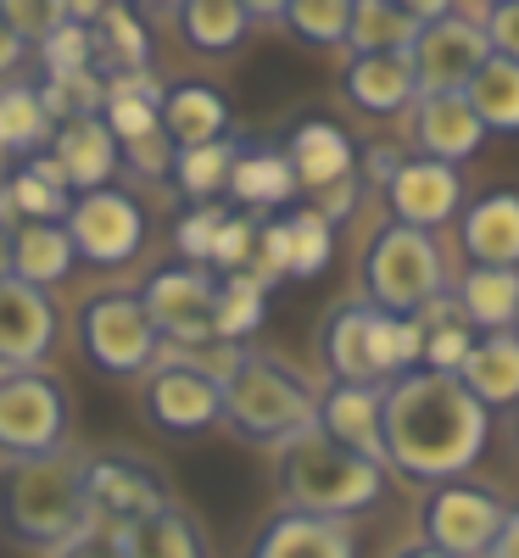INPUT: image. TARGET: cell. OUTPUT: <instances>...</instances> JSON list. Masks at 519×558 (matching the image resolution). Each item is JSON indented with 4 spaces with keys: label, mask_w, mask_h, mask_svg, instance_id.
I'll list each match as a JSON object with an SVG mask.
<instances>
[{
    "label": "cell",
    "mask_w": 519,
    "mask_h": 558,
    "mask_svg": "<svg viewBox=\"0 0 519 558\" xmlns=\"http://www.w3.org/2000/svg\"><path fill=\"white\" fill-rule=\"evenodd\" d=\"M381 436H386V470L408 481H458L469 463L486 452L492 408L469 397L458 375H408L381 386Z\"/></svg>",
    "instance_id": "obj_1"
},
{
    "label": "cell",
    "mask_w": 519,
    "mask_h": 558,
    "mask_svg": "<svg viewBox=\"0 0 519 558\" xmlns=\"http://www.w3.org/2000/svg\"><path fill=\"white\" fill-rule=\"evenodd\" d=\"M84 452L57 447L45 458H7L0 470V531L34 553H62L73 547L96 514L84 492Z\"/></svg>",
    "instance_id": "obj_2"
},
{
    "label": "cell",
    "mask_w": 519,
    "mask_h": 558,
    "mask_svg": "<svg viewBox=\"0 0 519 558\" xmlns=\"http://www.w3.org/2000/svg\"><path fill=\"white\" fill-rule=\"evenodd\" d=\"M386 463H374L341 441H329L318 425L291 436L279 447V492H286L291 514L318 520H358L386 497Z\"/></svg>",
    "instance_id": "obj_3"
},
{
    "label": "cell",
    "mask_w": 519,
    "mask_h": 558,
    "mask_svg": "<svg viewBox=\"0 0 519 558\" xmlns=\"http://www.w3.org/2000/svg\"><path fill=\"white\" fill-rule=\"evenodd\" d=\"M224 418L257 447H286L307 425H318V397L291 363L268 352H241V368L224 380Z\"/></svg>",
    "instance_id": "obj_4"
},
{
    "label": "cell",
    "mask_w": 519,
    "mask_h": 558,
    "mask_svg": "<svg viewBox=\"0 0 519 558\" xmlns=\"http://www.w3.org/2000/svg\"><path fill=\"white\" fill-rule=\"evenodd\" d=\"M442 246L431 241V229H408V223H386L369 246L363 263V286L374 313H391V318H413L419 307H431L442 296Z\"/></svg>",
    "instance_id": "obj_5"
},
{
    "label": "cell",
    "mask_w": 519,
    "mask_h": 558,
    "mask_svg": "<svg viewBox=\"0 0 519 558\" xmlns=\"http://www.w3.org/2000/svg\"><path fill=\"white\" fill-rule=\"evenodd\" d=\"M68 386L45 368H7L0 375V458H45L68 447Z\"/></svg>",
    "instance_id": "obj_6"
},
{
    "label": "cell",
    "mask_w": 519,
    "mask_h": 558,
    "mask_svg": "<svg viewBox=\"0 0 519 558\" xmlns=\"http://www.w3.org/2000/svg\"><path fill=\"white\" fill-rule=\"evenodd\" d=\"M79 336H84V352L101 375L123 380V375H146L157 363V330H152V318L134 291L89 296L79 313Z\"/></svg>",
    "instance_id": "obj_7"
},
{
    "label": "cell",
    "mask_w": 519,
    "mask_h": 558,
    "mask_svg": "<svg viewBox=\"0 0 519 558\" xmlns=\"http://www.w3.org/2000/svg\"><path fill=\"white\" fill-rule=\"evenodd\" d=\"M508 520V508L481 492V486H458V481H442L419 508V531H424V547H436L447 558H486L497 531Z\"/></svg>",
    "instance_id": "obj_8"
},
{
    "label": "cell",
    "mask_w": 519,
    "mask_h": 558,
    "mask_svg": "<svg viewBox=\"0 0 519 558\" xmlns=\"http://www.w3.org/2000/svg\"><path fill=\"white\" fill-rule=\"evenodd\" d=\"M486 57H492L486 23L458 17V12H447V17H436V23H424L419 39L408 45L419 96H463V84L481 73Z\"/></svg>",
    "instance_id": "obj_9"
},
{
    "label": "cell",
    "mask_w": 519,
    "mask_h": 558,
    "mask_svg": "<svg viewBox=\"0 0 519 558\" xmlns=\"http://www.w3.org/2000/svg\"><path fill=\"white\" fill-rule=\"evenodd\" d=\"M62 229H68L73 252L89 257L96 268H118V263H129L140 246H146V213H140L134 196L112 191V184L73 196Z\"/></svg>",
    "instance_id": "obj_10"
},
{
    "label": "cell",
    "mask_w": 519,
    "mask_h": 558,
    "mask_svg": "<svg viewBox=\"0 0 519 558\" xmlns=\"http://www.w3.org/2000/svg\"><path fill=\"white\" fill-rule=\"evenodd\" d=\"M84 492H89V514H96V525H107V531H129L134 520H146L162 502H173L162 470H152V463L134 458V452L89 458L84 463Z\"/></svg>",
    "instance_id": "obj_11"
},
{
    "label": "cell",
    "mask_w": 519,
    "mask_h": 558,
    "mask_svg": "<svg viewBox=\"0 0 519 558\" xmlns=\"http://www.w3.org/2000/svg\"><path fill=\"white\" fill-rule=\"evenodd\" d=\"M213 296H218V279L196 263H173L162 274L146 279L140 291V307H146L157 341H173V347H207L213 341Z\"/></svg>",
    "instance_id": "obj_12"
},
{
    "label": "cell",
    "mask_w": 519,
    "mask_h": 558,
    "mask_svg": "<svg viewBox=\"0 0 519 558\" xmlns=\"http://www.w3.org/2000/svg\"><path fill=\"white\" fill-rule=\"evenodd\" d=\"M146 418L168 436H196V430H213L224 418V386L207 380L202 368L191 363H157L152 380H146Z\"/></svg>",
    "instance_id": "obj_13"
},
{
    "label": "cell",
    "mask_w": 519,
    "mask_h": 558,
    "mask_svg": "<svg viewBox=\"0 0 519 558\" xmlns=\"http://www.w3.org/2000/svg\"><path fill=\"white\" fill-rule=\"evenodd\" d=\"M51 347H57L51 291H34L23 279H0V375L7 368H39Z\"/></svg>",
    "instance_id": "obj_14"
},
{
    "label": "cell",
    "mask_w": 519,
    "mask_h": 558,
    "mask_svg": "<svg viewBox=\"0 0 519 558\" xmlns=\"http://www.w3.org/2000/svg\"><path fill=\"white\" fill-rule=\"evenodd\" d=\"M386 196H391L397 223H408V229H436V223L458 218V207H463V173H458L452 162L413 157V162H402V168L386 179Z\"/></svg>",
    "instance_id": "obj_15"
},
{
    "label": "cell",
    "mask_w": 519,
    "mask_h": 558,
    "mask_svg": "<svg viewBox=\"0 0 519 558\" xmlns=\"http://www.w3.org/2000/svg\"><path fill=\"white\" fill-rule=\"evenodd\" d=\"M246 558H358V531L352 520H318V514H274Z\"/></svg>",
    "instance_id": "obj_16"
},
{
    "label": "cell",
    "mask_w": 519,
    "mask_h": 558,
    "mask_svg": "<svg viewBox=\"0 0 519 558\" xmlns=\"http://www.w3.org/2000/svg\"><path fill=\"white\" fill-rule=\"evenodd\" d=\"M51 157H57V168L68 173V191L84 196V191H101V184L118 173L123 146L112 140V129H107L101 118H73V123L57 129Z\"/></svg>",
    "instance_id": "obj_17"
},
{
    "label": "cell",
    "mask_w": 519,
    "mask_h": 558,
    "mask_svg": "<svg viewBox=\"0 0 519 558\" xmlns=\"http://www.w3.org/2000/svg\"><path fill=\"white\" fill-rule=\"evenodd\" d=\"M413 140H419V151L431 157V162H463V157H475L481 151V118L469 112L463 96H419V112H413Z\"/></svg>",
    "instance_id": "obj_18"
},
{
    "label": "cell",
    "mask_w": 519,
    "mask_h": 558,
    "mask_svg": "<svg viewBox=\"0 0 519 558\" xmlns=\"http://www.w3.org/2000/svg\"><path fill=\"white\" fill-rule=\"evenodd\" d=\"M318 430L374 463H386V436H381V386H336L318 397Z\"/></svg>",
    "instance_id": "obj_19"
},
{
    "label": "cell",
    "mask_w": 519,
    "mask_h": 558,
    "mask_svg": "<svg viewBox=\"0 0 519 558\" xmlns=\"http://www.w3.org/2000/svg\"><path fill=\"white\" fill-rule=\"evenodd\" d=\"M286 162H291L297 184H307L313 196H318V191H329V184H347V179H358V173H352V162H358L352 140H347L336 123H324V118L297 123L291 146H286Z\"/></svg>",
    "instance_id": "obj_20"
},
{
    "label": "cell",
    "mask_w": 519,
    "mask_h": 558,
    "mask_svg": "<svg viewBox=\"0 0 519 558\" xmlns=\"http://www.w3.org/2000/svg\"><path fill=\"white\" fill-rule=\"evenodd\" d=\"M463 252L475 268H519V191H492L463 213Z\"/></svg>",
    "instance_id": "obj_21"
},
{
    "label": "cell",
    "mask_w": 519,
    "mask_h": 558,
    "mask_svg": "<svg viewBox=\"0 0 519 558\" xmlns=\"http://www.w3.org/2000/svg\"><path fill=\"white\" fill-rule=\"evenodd\" d=\"M458 380L469 386L481 408H508L519 402V336L514 330H492V336H475L469 347Z\"/></svg>",
    "instance_id": "obj_22"
},
{
    "label": "cell",
    "mask_w": 519,
    "mask_h": 558,
    "mask_svg": "<svg viewBox=\"0 0 519 558\" xmlns=\"http://www.w3.org/2000/svg\"><path fill=\"white\" fill-rule=\"evenodd\" d=\"M157 118H162V134L173 140V151L213 146V140L229 134V107H224L218 89H207V84H179V89H168L162 107H157Z\"/></svg>",
    "instance_id": "obj_23"
},
{
    "label": "cell",
    "mask_w": 519,
    "mask_h": 558,
    "mask_svg": "<svg viewBox=\"0 0 519 558\" xmlns=\"http://www.w3.org/2000/svg\"><path fill=\"white\" fill-rule=\"evenodd\" d=\"M73 263H79V252L62 223H17L12 229V279H23V286L51 291L73 274Z\"/></svg>",
    "instance_id": "obj_24"
},
{
    "label": "cell",
    "mask_w": 519,
    "mask_h": 558,
    "mask_svg": "<svg viewBox=\"0 0 519 558\" xmlns=\"http://www.w3.org/2000/svg\"><path fill=\"white\" fill-rule=\"evenodd\" d=\"M347 96L352 107L374 112V118H391L402 107L419 101V84H413V62L408 57H352L347 68Z\"/></svg>",
    "instance_id": "obj_25"
},
{
    "label": "cell",
    "mask_w": 519,
    "mask_h": 558,
    "mask_svg": "<svg viewBox=\"0 0 519 558\" xmlns=\"http://www.w3.org/2000/svg\"><path fill=\"white\" fill-rule=\"evenodd\" d=\"M118 542H123L129 558H213L202 525L184 514L179 502H162L157 514L134 520L129 531H118Z\"/></svg>",
    "instance_id": "obj_26"
},
{
    "label": "cell",
    "mask_w": 519,
    "mask_h": 558,
    "mask_svg": "<svg viewBox=\"0 0 519 558\" xmlns=\"http://www.w3.org/2000/svg\"><path fill=\"white\" fill-rule=\"evenodd\" d=\"M458 307H463V318L475 324L481 336L514 330V313H519V268H469L463 286H458Z\"/></svg>",
    "instance_id": "obj_27"
},
{
    "label": "cell",
    "mask_w": 519,
    "mask_h": 558,
    "mask_svg": "<svg viewBox=\"0 0 519 558\" xmlns=\"http://www.w3.org/2000/svg\"><path fill=\"white\" fill-rule=\"evenodd\" d=\"M463 101L486 134H519V62L486 57L481 73L463 84Z\"/></svg>",
    "instance_id": "obj_28"
},
{
    "label": "cell",
    "mask_w": 519,
    "mask_h": 558,
    "mask_svg": "<svg viewBox=\"0 0 519 558\" xmlns=\"http://www.w3.org/2000/svg\"><path fill=\"white\" fill-rule=\"evenodd\" d=\"M419 39V23H408L397 7L386 0H352V23H347V39L352 57H408V45Z\"/></svg>",
    "instance_id": "obj_29"
},
{
    "label": "cell",
    "mask_w": 519,
    "mask_h": 558,
    "mask_svg": "<svg viewBox=\"0 0 519 558\" xmlns=\"http://www.w3.org/2000/svg\"><path fill=\"white\" fill-rule=\"evenodd\" d=\"M263 302H268V286H263L252 268L224 274V279H218V296H213V341L241 347L257 324H263Z\"/></svg>",
    "instance_id": "obj_30"
},
{
    "label": "cell",
    "mask_w": 519,
    "mask_h": 558,
    "mask_svg": "<svg viewBox=\"0 0 519 558\" xmlns=\"http://www.w3.org/2000/svg\"><path fill=\"white\" fill-rule=\"evenodd\" d=\"M229 196L246 207H286L297 196V173L286 151H241L229 168Z\"/></svg>",
    "instance_id": "obj_31"
},
{
    "label": "cell",
    "mask_w": 519,
    "mask_h": 558,
    "mask_svg": "<svg viewBox=\"0 0 519 558\" xmlns=\"http://www.w3.org/2000/svg\"><path fill=\"white\" fill-rule=\"evenodd\" d=\"M424 352V324L419 318H391V313H374L369 307V363H374V380H397L408 368H419Z\"/></svg>",
    "instance_id": "obj_32"
},
{
    "label": "cell",
    "mask_w": 519,
    "mask_h": 558,
    "mask_svg": "<svg viewBox=\"0 0 519 558\" xmlns=\"http://www.w3.org/2000/svg\"><path fill=\"white\" fill-rule=\"evenodd\" d=\"M324 352L336 368V386H381L369 363V307H341L324 330Z\"/></svg>",
    "instance_id": "obj_33"
},
{
    "label": "cell",
    "mask_w": 519,
    "mask_h": 558,
    "mask_svg": "<svg viewBox=\"0 0 519 558\" xmlns=\"http://www.w3.org/2000/svg\"><path fill=\"white\" fill-rule=\"evenodd\" d=\"M179 23L196 51H234L252 28L241 0H179Z\"/></svg>",
    "instance_id": "obj_34"
},
{
    "label": "cell",
    "mask_w": 519,
    "mask_h": 558,
    "mask_svg": "<svg viewBox=\"0 0 519 558\" xmlns=\"http://www.w3.org/2000/svg\"><path fill=\"white\" fill-rule=\"evenodd\" d=\"M234 157H241V146H234L229 134L213 140V146L173 151V179H179V191H184V196H196V202L207 207L218 191H229V168H234Z\"/></svg>",
    "instance_id": "obj_35"
},
{
    "label": "cell",
    "mask_w": 519,
    "mask_h": 558,
    "mask_svg": "<svg viewBox=\"0 0 519 558\" xmlns=\"http://www.w3.org/2000/svg\"><path fill=\"white\" fill-rule=\"evenodd\" d=\"M51 134V118L39 107V89L7 84L0 89V151H34Z\"/></svg>",
    "instance_id": "obj_36"
},
{
    "label": "cell",
    "mask_w": 519,
    "mask_h": 558,
    "mask_svg": "<svg viewBox=\"0 0 519 558\" xmlns=\"http://www.w3.org/2000/svg\"><path fill=\"white\" fill-rule=\"evenodd\" d=\"M286 229H291V268H286V279H313V274H324L329 257H336V229H329V218H318V213L307 207V213H291Z\"/></svg>",
    "instance_id": "obj_37"
},
{
    "label": "cell",
    "mask_w": 519,
    "mask_h": 558,
    "mask_svg": "<svg viewBox=\"0 0 519 558\" xmlns=\"http://www.w3.org/2000/svg\"><path fill=\"white\" fill-rule=\"evenodd\" d=\"M286 23L307 45H341L347 39V23H352V0H291Z\"/></svg>",
    "instance_id": "obj_38"
},
{
    "label": "cell",
    "mask_w": 519,
    "mask_h": 558,
    "mask_svg": "<svg viewBox=\"0 0 519 558\" xmlns=\"http://www.w3.org/2000/svg\"><path fill=\"white\" fill-rule=\"evenodd\" d=\"M101 123L112 129L118 146H134V140H146V134H157V129H162L157 101H146V96H118V89H107V101H101Z\"/></svg>",
    "instance_id": "obj_39"
},
{
    "label": "cell",
    "mask_w": 519,
    "mask_h": 558,
    "mask_svg": "<svg viewBox=\"0 0 519 558\" xmlns=\"http://www.w3.org/2000/svg\"><path fill=\"white\" fill-rule=\"evenodd\" d=\"M96 28L107 34V51L118 57V73H129V68H146V62H152L146 28H140V23L129 17V7H123V0H112V7L101 12V23H96Z\"/></svg>",
    "instance_id": "obj_40"
},
{
    "label": "cell",
    "mask_w": 519,
    "mask_h": 558,
    "mask_svg": "<svg viewBox=\"0 0 519 558\" xmlns=\"http://www.w3.org/2000/svg\"><path fill=\"white\" fill-rule=\"evenodd\" d=\"M0 17L12 23V34L23 45H45L68 17H62V0H0Z\"/></svg>",
    "instance_id": "obj_41"
},
{
    "label": "cell",
    "mask_w": 519,
    "mask_h": 558,
    "mask_svg": "<svg viewBox=\"0 0 519 558\" xmlns=\"http://www.w3.org/2000/svg\"><path fill=\"white\" fill-rule=\"evenodd\" d=\"M45 51V73H79V68H89V28H79V23H62L51 39L39 45Z\"/></svg>",
    "instance_id": "obj_42"
},
{
    "label": "cell",
    "mask_w": 519,
    "mask_h": 558,
    "mask_svg": "<svg viewBox=\"0 0 519 558\" xmlns=\"http://www.w3.org/2000/svg\"><path fill=\"white\" fill-rule=\"evenodd\" d=\"M252 246H257V229H252L246 218H224L218 235H213V257H207V263H218L224 274H234V268L252 263Z\"/></svg>",
    "instance_id": "obj_43"
},
{
    "label": "cell",
    "mask_w": 519,
    "mask_h": 558,
    "mask_svg": "<svg viewBox=\"0 0 519 558\" xmlns=\"http://www.w3.org/2000/svg\"><path fill=\"white\" fill-rule=\"evenodd\" d=\"M218 223H224V213H218V207H196V213H184V218H179V229H173L179 252L191 257V263H207V257H213V235H218Z\"/></svg>",
    "instance_id": "obj_44"
},
{
    "label": "cell",
    "mask_w": 519,
    "mask_h": 558,
    "mask_svg": "<svg viewBox=\"0 0 519 558\" xmlns=\"http://www.w3.org/2000/svg\"><path fill=\"white\" fill-rule=\"evenodd\" d=\"M123 157H129V168L152 173V179H162V173L173 168V140L157 129V134H146V140H134V146H123Z\"/></svg>",
    "instance_id": "obj_45"
},
{
    "label": "cell",
    "mask_w": 519,
    "mask_h": 558,
    "mask_svg": "<svg viewBox=\"0 0 519 558\" xmlns=\"http://www.w3.org/2000/svg\"><path fill=\"white\" fill-rule=\"evenodd\" d=\"M486 39H492V57L519 62V0H503V7H492V17H486Z\"/></svg>",
    "instance_id": "obj_46"
},
{
    "label": "cell",
    "mask_w": 519,
    "mask_h": 558,
    "mask_svg": "<svg viewBox=\"0 0 519 558\" xmlns=\"http://www.w3.org/2000/svg\"><path fill=\"white\" fill-rule=\"evenodd\" d=\"M57 558H129L123 553V542H118V531H107V525H89L73 547H62Z\"/></svg>",
    "instance_id": "obj_47"
},
{
    "label": "cell",
    "mask_w": 519,
    "mask_h": 558,
    "mask_svg": "<svg viewBox=\"0 0 519 558\" xmlns=\"http://www.w3.org/2000/svg\"><path fill=\"white\" fill-rule=\"evenodd\" d=\"M386 7H397L408 23H419V28H424V23L447 17V12H452V0H386Z\"/></svg>",
    "instance_id": "obj_48"
},
{
    "label": "cell",
    "mask_w": 519,
    "mask_h": 558,
    "mask_svg": "<svg viewBox=\"0 0 519 558\" xmlns=\"http://www.w3.org/2000/svg\"><path fill=\"white\" fill-rule=\"evenodd\" d=\"M23 57H28V45L12 34V23H7V17H0V78L17 73V68H23Z\"/></svg>",
    "instance_id": "obj_49"
},
{
    "label": "cell",
    "mask_w": 519,
    "mask_h": 558,
    "mask_svg": "<svg viewBox=\"0 0 519 558\" xmlns=\"http://www.w3.org/2000/svg\"><path fill=\"white\" fill-rule=\"evenodd\" d=\"M107 7H112V0H62V17L79 23V28H89V23H101Z\"/></svg>",
    "instance_id": "obj_50"
},
{
    "label": "cell",
    "mask_w": 519,
    "mask_h": 558,
    "mask_svg": "<svg viewBox=\"0 0 519 558\" xmlns=\"http://www.w3.org/2000/svg\"><path fill=\"white\" fill-rule=\"evenodd\" d=\"M486 558H519V508H508V520H503V531H497Z\"/></svg>",
    "instance_id": "obj_51"
},
{
    "label": "cell",
    "mask_w": 519,
    "mask_h": 558,
    "mask_svg": "<svg viewBox=\"0 0 519 558\" xmlns=\"http://www.w3.org/2000/svg\"><path fill=\"white\" fill-rule=\"evenodd\" d=\"M241 7H246V17H252V23H274V17H286L291 0H241Z\"/></svg>",
    "instance_id": "obj_52"
},
{
    "label": "cell",
    "mask_w": 519,
    "mask_h": 558,
    "mask_svg": "<svg viewBox=\"0 0 519 558\" xmlns=\"http://www.w3.org/2000/svg\"><path fill=\"white\" fill-rule=\"evenodd\" d=\"M0 279H12V229L0 223Z\"/></svg>",
    "instance_id": "obj_53"
},
{
    "label": "cell",
    "mask_w": 519,
    "mask_h": 558,
    "mask_svg": "<svg viewBox=\"0 0 519 558\" xmlns=\"http://www.w3.org/2000/svg\"><path fill=\"white\" fill-rule=\"evenodd\" d=\"M391 558H447V553H436V547H424V542H413V547H397Z\"/></svg>",
    "instance_id": "obj_54"
},
{
    "label": "cell",
    "mask_w": 519,
    "mask_h": 558,
    "mask_svg": "<svg viewBox=\"0 0 519 558\" xmlns=\"http://www.w3.org/2000/svg\"><path fill=\"white\" fill-rule=\"evenodd\" d=\"M514 336H519V313H514Z\"/></svg>",
    "instance_id": "obj_55"
},
{
    "label": "cell",
    "mask_w": 519,
    "mask_h": 558,
    "mask_svg": "<svg viewBox=\"0 0 519 558\" xmlns=\"http://www.w3.org/2000/svg\"><path fill=\"white\" fill-rule=\"evenodd\" d=\"M486 7H503V0H486Z\"/></svg>",
    "instance_id": "obj_56"
}]
</instances>
